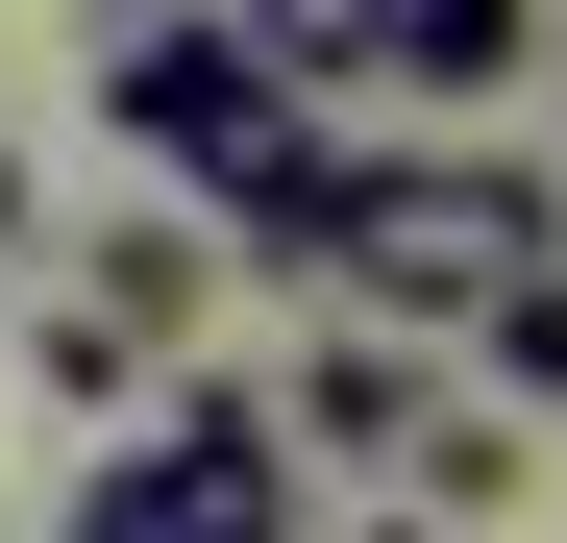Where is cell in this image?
Wrapping results in <instances>:
<instances>
[{"instance_id": "cell-1", "label": "cell", "mask_w": 567, "mask_h": 543, "mask_svg": "<svg viewBox=\"0 0 567 543\" xmlns=\"http://www.w3.org/2000/svg\"><path fill=\"white\" fill-rule=\"evenodd\" d=\"M297 272H321L346 321H395V346H468L494 297L567 272V173H518V148H346Z\"/></svg>"}, {"instance_id": "cell-2", "label": "cell", "mask_w": 567, "mask_h": 543, "mask_svg": "<svg viewBox=\"0 0 567 543\" xmlns=\"http://www.w3.org/2000/svg\"><path fill=\"white\" fill-rule=\"evenodd\" d=\"M297 519V444H271V396L247 371H173L124 444H100V494H74L50 543H271Z\"/></svg>"}, {"instance_id": "cell-3", "label": "cell", "mask_w": 567, "mask_h": 543, "mask_svg": "<svg viewBox=\"0 0 567 543\" xmlns=\"http://www.w3.org/2000/svg\"><path fill=\"white\" fill-rule=\"evenodd\" d=\"M50 321H100L124 371L173 396V371H198V321H223V247H198V223L148 198V223H100V247H74V297H50Z\"/></svg>"}, {"instance_id": "cell-4", "label": "cell", "mask_w": 567, "mask_h": 543, "mask_svg": "<svg viewBox=\"0 0 567 543\" xmlns=\"http://www.w3.org/2000/svg\"><path fill=\"white\" fill-rule=\"evenodd\" d=\"M420 420H444V371H420L395 321H321L297 371H271V444H297V470H395Z\"/></svg>"}, {"instance_id": "cell-5", "label": "cell", "mask_w": 567, "mask_h": 543, "mask_svg": "<svg viewBox=\"0 0 567 543\" xmlns=\"http://www.w3.org/2000/svg\"><path fill=\"white\" fill-rule=\"evenodd\" d=\"M223 25H247V74H271V100H370V74H395V0H223Z\"/></svg>"}, {"instance_id": "cell-6", "label": "cell", "mask_w": 567, "mask_h": 543, "mask_svg": "<svg viewBox=\"0 0 567 543\" xmlns=\"http://www.w3.org/2000/svg\"><path fill=\"white\" fill-rule=\"evenodd\" d=\"M494 494H518V420H494V396H444V420L395 444V519H444V543H468Z\"/></svg>"}, {"instance_id": "cell-7", "label": "cell", "mask_w": 567, "mask_h": 543, "mask_svg": "<svg viewBox=\"0 0 567 543\" xmlns=\"http://www.w3.org/2000/svg\"><path fill=\"white\" fill-rule=\"evenodd\" d=\"M518 50H543V0H395V74H420V100H494Z\"/></svg>"}, {"instance_id": "cell-8", "label": "cell", "mask_w": 567, "mask_h": 543, "mask_svg": "<svg viewBox=\"0 0 567 543\" xmlns=\"http://www.w3.org/2000/svg\"><path fill=\"white\" fill-rule=\"evenodd\" d=\"M468 371H494V420H543V396H567V272H543V297H494V321H468Z\"/></svg>"}, {"instance_id": "cell-9", "label": "cell", "mask_w": 567, "mask_h": 543, "mask_svg": "<svg viewBox=\"0 0 567 543\" xmlns=\"http://www.w3.org/2000/svg\"><path fill=\"white\" fill-rule=\"evenodd\" d=\"M297 543H444V519H395V494H370V519H297Z\"/></svg>"}, {"instance_id": "cell-10", "label": "cell", "mask_w": 567, "mask_h": 543, "mask_svg": "<svg viewBox=\"0 0 567 543\" xmlns=\"http://www.w3.org/2000/svg\"><path fill=\"white\" fill-rule=\"evenodd\" d=\"M25 223H50V198H25V148H0V247H25Z\"/></svg>"}, {"instance_id": "cell-11", "label": "cell", "mask_w": 567, "mask_h": 543, "mask_svg": "<svg viewBox=\"0 0 567 543\" xmlns=\"http://www.w3.org/2000/svg\"><path fill=\"white\" fill-rule=\"evenodd\" d=\"M271 543H297V519H271Z\"/></svg>"}]
</instances>
